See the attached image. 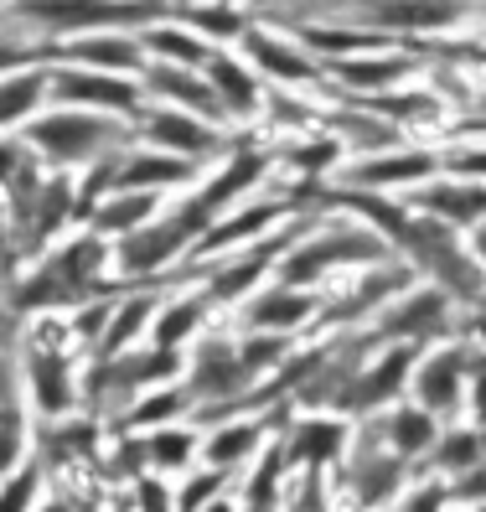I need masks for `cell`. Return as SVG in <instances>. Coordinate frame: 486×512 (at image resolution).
Wrapping results in <instances>:
<instances>
[{
	"label": "cell",
	"instance_id": "obj_1",
	"mask_svg": "<svg viewBox=\"0 0 486 512\" xmlns=\"http://www.w3.org/2000/svg\"><path fill=\"white\" fill-rule=\"evenodd\" d=\"M383 259H399L388 249L383 233L357 223L352 213H326L285 249V259L275 264V280L295 285V290H316L326 280H337V275L347 280V275H357V269H373Z\"/></svg>",
	"mask_w": 486,
	"mask_h": 512
},
{
	"label": "cell",
	"instance_id": "obj_2",
	"mask_svg": "<svg viewBox=\"0 0 486 512\" xmlns=\"http://www.w3.org/2000/svg\"><path fill=\"white\" fill-rule=\"evenodd\" d=\"M21 140L57 171H83L114 156V150H125L130 125L119 114H99V109H52V114H37Z\"/></svg>",
	"mask_w": 486,
	"mask_h": 512
},
{
	"label": "cell",
	"instance_id": "obj_3",
	"mask_svg": "<svg viewBox=\"0 0 486 512\" xmlns=\"http://www.w3.org/2000/svg\"><path fill=\"white\" fill-rule=\"evenodd\" d=\"M109 269V238L99 233H83L73 244H63L52 259H42V269L16 290V306L21 311H63V306H83L109 290L104 280Z\"/></svg>",
	"mask_w": 486,
	"mask_h": 512
},
{
	"label": "cell",
	"instance_id": "obj_4",
	"mask_svg": "<svg viewBox=\"0 0 486 512\" xmlns=\"http://www.w3.org/2000/svg\"><path fill=\"white\" fill-rule=\"evenodd\" d=\"M424 347H409V342H388V347H373L368 363L352 373V383L337 394L326 414H342L352 425H368V419L388 414L393 404L409 399V383H414V363H419Z\"/></svg>",
	"mask_w": 486,
	"mask_h": 512
},
{
	"label": "cell",
	"instance_id": "obj_5",
	"mask_svg": "<svg viewBox=\"0 0 486 512\" xmlns=\"http://www.w3.org/2000/svg\"><path fill=\"white\" fill-rule=\"evenodd\" d=\"M21 21H37L47 37H88V32H119V26H156L161 0H16Z\"/></svg>",
	"mask_w": 486,
	"mask_h": 512
},
{
	"label": "cell",
	"instance_id": "obj_6",
	"mask_svg": "<svg viewBox=\"0 0 486 512\" xmlns=\"http://www.w3.org/2000/svg\"><path fill=\"white\" fill-rule=\"evenodd\" d=\"M419 275L404 264V259H383L373 269H362V275H347V285L321 300V316H316V337H326V331H362V326H373L393 300H399Z\"/></svg>",
	"mask_w": 486,
	"mask_h": 512
},
{
	"label": "cell",
	"instance_id": "obj_7",
	"mask_svg": "<svg viewBox=\"0 0 486 512\" xmlns=\"http://www.w3.org/2000/svg\"><path fill=\"white\" fill-rule=\"evenodd\" d=\"M455 311H461V300H450L430 280H414L373 326H362V337H368L373 347H388V342L435 347V342H450L455 337Z\"/></svg>",
	"mask_w": 486,
	"mask_h": 512
},
{
	"label": "cell",
	"instance_id": "obj_8",
	"mask_svg": "<svg viewBox=\"0 0 486 512\" xmlns=\"http://www.w3.org/2000/svg\"><path fill=\"white\" fill-rule=\"evenodd\" d=\"M352 6V26L362 21V32H373L383 42H424V37H445L455 32L476 0H347Z\"/></svg>",
	"mask_w": 486,
	"mask_h": 512
},
{
	"label": "cell",
	"instance_id": "obj_9",
	"mask_svg": "<svg viewBox=\"0 0 486 512\" xmlns=\"http://www.w3.org/2000/svg\"><path fill=\"white\" fill-rule=\"evenodd\" d=\"M238 57L259 78H269L275 88H295V94H316V88L331 83L326 63L306 42H300L295 32H280V26H264V21L249 26V37L238 42Z\"/></svg>",
	"mask_w": 486,
	"mask_h": 512
},
{
	"label": "cell",
	"instance_id": "obj_10",
	"mask_svg": "<svg viewBox=\"0 0 486 512\" xmlns=\"http://www.w3.org/2000/svg\"><path fill=\"white\" fill-rule=\"evenodd\" d=\"M435 176H445L440 150H430V145H388V150H373V156H347V166L337 171V182L357 187V192L409 197L419 187H430Z\"/></svg>",
	"mask_w": 486,
	"mask_h": 512
},
{
	"label": "cell",
	"instance_id": "obj_11",
	"mask_svg": "<svg viewBox=\"0 0 486 512\" xmlns=\"http://www.w3.org/2000/svg\"><path fill=\"white\" fill-rule=\"evenodd\" d=\"M135 135L150 145V150H166V156H181V161H223L228 150L238 145L233 130L212 125L202 114H187V109H171V104H150L140 114Z\"/></svg>",
	"mask_w": 486,
	"mask_h": 512
},
{
	"label": "cell",
	"instance_id": "obj_12",
	"mask_svg": "<svg viewBox=\"0 0 486 512\" xmlns=\"http://www.w3.org/2000/svg\"><path fill=\"white\" fill-rule=\"evenodd\" d=\"M347 492L357 507H393L404 492H409V481L419 476V466H409L404 456H393V450L378 440L373 425H357L352 435V450H347Z\"/></svg>",
	"mask_w": 486,
	"mask_h": 512
},
{
	"label": "cell",
	"instance_id": "obj_13",
	"mask_svg": "<svg viewBox=\"0 0 486 512\" xmlns=\"http://www.w3.org/2000/svg\"><path fill=\"white\" fill-rule=\"evenodd\" d=\"M471 357H476V342H466V337H450V342L424 347L419 363H414L409 399L419 409H430L435 419L461 414L466 409V383H471Z\"/></svg>",
	"mask_w": 486,
	"mask_h": 512
},
{
	"label": "cell",
	"instance_id": "obj_14",
	"mask_svg": "<svg viewBox=\"0 0 486 512\" xmlns=\"http://www.w3.org/2000/svg\"><path fill=\"white\" fill-rule=\"evenodd\" d=\"M254 378L238 357V337L228 331H207V337L192 347V363H187V394L192 404L207 414V409H223V404H238L243 394H254Z\"/></svg>",
	"mask_w": 486,
	"mask_h": 512
},
{
	"label": "cell",
	"instance_id": "obj_15",
	"mask_svg": "<svg viewBox=\"0 0 486 512\" xmlns=\"http://www.w3.org/2000/svg\"><path fill=\"white\" fill-rule=\"evenodd\" d=\"M419 63H424V52H409L399 42H388V47H373V52L342 57V63H326V73H331V83H337L342 94L373 104L383 94H399V88L419 83V73H424Z\"/></svg>",
	"mask_w": 486,
	"mask_h": 512
},
{
	"label": "cell",
	"instance_id": "obj_16",
	"mask_svg": "<svg viewBox=\"0 0 486 512\" xmlns=\"http://www.w3.org/2000/svg\"><path fill=\"white\" fill-rule=\"evenodd\" d=\"M57 109H99V114H119L135 119L145 114V83L125 78V73H99V68H52V88Z\"/></svg>",
	"mask_w": 486,
	"mask_h": 512
},
{
	"label": "cell",
	"instance_id": "obj_17",
	"mask_svg": "<svg viewBox=\"0 0 486 512\" xmlns=\"http://www.w3.org/2000/svg\"><path fill=\"white\" fill-rule=\"evenodd\" d=\"M192 249H197V238L181 228L176 213H166L130 238H114V264H119V275H130V280H150V275H161V269H171L176 259H187Z\"/></svg>",
	"mask_w": 486,
	"mask_h": 512
},
{
	"label": "cell",
	"instance_id": "obj_18",
	"mask_svg": "<svg viewBox=\"0 0 486 512\" xmlns=\"http://www.w3.org/2000/svg\"><path fill=\"white\" fill-rule=\"evenodd\" d=\"M352 435H357V425L342 414H295L280 430V440L290 450V466H300V471L342 466L347 450H352Z\"/></svg>",
	"mask_w": 486,
	"mask_h": 512
},
{
	"label": "cell",
	"instance_id": "obj_19",
	"mask_svg": "<svg viewBox=\"0 0 486 512\" xmlns=\"http://www.w3.org/2000/svg\"><path fill=\"white\" fill-rule=\"evenodd\" d=\"M321 316V295L316 290H295L269 280L259 295L243 300V331H275V337H306Z\"/></svg>",
	"mask_w": 486,
	"mask_h": 512
},
{
	"label": "cell",
	"instance_id": "obj_20",
	"mask_svg": "<svg viewBox=\"0 0 486 512\" xmlns=\"http://www.w3.org/2000/svg\"><path fill=\"white\" fill-rule=\"evenodd\" d=\"M202 78L212 83V94H218V104H223V114H228V125H243V119H254L259 109H264V78L243 63L238 57V47H218L202 63Z\"/></svg>",
	"mask_w": 486,
	"mask_h": 512
},
{
	"label": "cell",
	"instance_id": "obj_21",
	"mask_svg": "<svg viewBox=\"0 0 486 512\" xmlns=\"http://www.w3.org/2000/svg\"><path fill=\"white\" fill-rule=\"evenodd\" d=\"M414 213H430L455 233H471L476 223H486V182H461V176H435L430 187H419L404 197Z\"/></svg>",
	"mask_w": 486,
	"mask_h": 512
},
{
	"label": "cell",
	"instance_id": "obj_22",
	"mask_svg": "<svg viewBox=\"0 0 486 512\" xmlns=\"http://www.w3.org/2000/svg\"><path fill=\"white\" fill-rule=\"evenodd\" d=\"M26 378H32V399L42 414H68L78 404V383H73V363L57 347V331H42V342L26 352Z\"/></svg>",
	"mask_w": 486,
	"mask_h": 512
},
{
	"label": "cell",
	"instance_id": "obj_23",
	"mask_svg": "<svg viewBox=\"0 0 486 512\" xmlns=\"http://www.w3.org/2000/svg\"><path fill=\"white\" fill-rule=\"evenodd\" d=\"M368 425L378 430V440L393 450V456H404L409 466H424V456L435 450V440L445 430V419H435L430 409H419L414 399H404V404H393L388 414L368 419Z\"/></svg>",
	"mask_w": 486,
	"mask_h": 512
},
{
	"label": "cell",
	"instance_id": "obj_24",
	"mask_svg": "<svg viewBox=\"0 0 486 512\" xmlns=\"http://www.w3.org/2000/svg\"><path fill=\"white\" fill-rule=\"evenodd\" d=\"M280 419H285V409L249 414V419H223V425H212V435H202V461L218 466V471H233L243 461H254L269 445V430H275Z\"/></svg>",
	"mask_w": 486,
	"mask_h": 512
},
{
	"label": "cell",
	"instance_id": "obj_25",
	"mask_svg": "<svg viewBox=\"0 0 486 512\" xmlns=\"http://www.w3.org/2000/svg\"><path fill=\"white\" fill-rule=\"evenodd\" d=\"M197 176L192 161L181 156H166V150H119L114 156V187L109 192H166V187H187Z\"/></svg>",
	"mask_w": 486,
	"mask_h": 512
},
{
	"label": "cell",
	"instance_id": "obj_26",
	"mask_svg": "<svg viewBox=\"0 0 486 512\" xmlns=\"http://www.w3.org/2000/svg\"><path fill=\"white\" fill-rule=\"evenodd\" d=\"M63 57H73V63H83V68H99V73H125V78H145V68H150V52L130 32L73 37V42H63Z\"/></svg>",
	"mask_w": 486,
	"mask_h": 512
},
{
	"label": "cell",
	"instance_id": "obj_27",
	"mask_svg": "<svg viewBox=\"0 0 486 512\" xmlns=\"http://www.w3.org/2000/svg\"><path fill=\"white\" fill-rule=\"evenodd\" d=\"M280 166L295 171V182H337V171L347 166V145L326 130H311L295 145H280Z\"/></svg>",
	"mask_w": 486,
	"mask_h": 512
},
{
	"label": "cell",
	"instance_id": "obj_28",
	"mask_svg": "<svg viewBox=\"0 0 486 512\" xmlns=\"http://www.w3.org/2000/svg\"><path fill=\"white\" fill-rule=\"evenodd\" d=\"M476 466H486V430H476V425H450V430H440L435 450L424 456V471L445 476V481L466 476V471H476Z\"/></svg>",
	"mask_w": 486,
	"mask_h": 512
},
{
	"label": "cell",
	"instance_id": "obj_29",
	"mask_svg": "<svg viewBox=\"0 0 486 512\" xmlns=\"http://www.w3.org/2000/svg\"><path fill=\"white\" fill-rule=\"evenodd\" d=\"M285 471H290V450L285 440L275 435L259 456H254V476L243 481V502L238 512H275L280 507V492H285Z\"/></svg>",
	"mask_w": 486,
	"mask_h": 512
},
{
	"label": "cell",
	"instance_id": "obj_30",
	"mask_svg": "<svg viewBox=\"0 0 486 512\" xmlns=\"http://www.w3.org/2000/svg\"><path fill=\"white\" fill-rule=\"evenodd\" d=\"M156 213H161V197L156 192H109V202H99L88 218H94V233L99 238H130L145 223H156Z\"/></svg>",
	"mask_w": 486,
	"mask_h": 512
},
{
	"label": "cell",
	"instance_id": "obj_31",
	"mask_svg": "<svg viewBox=\"0 0 486 512\" xmlns=\"http://www.w3.org/2000/svg\"><path fill=\"white\" fill-rule=\"evenodd\" d=\"M47 88H52V68H21L0 78V135L11 125H32Z\"/></svg>",
	"mask_w": 486,
	"mask_h": 512
},
{
	"label": "cell",
	"instance_id": "obj_32",
	"mask_svg": "<svg viewBox=\"0 0 486 512\" xmlns=\"http://www.w3.org/2000/svg\"><path fill=\"white\" fill-rule=\"evenodd\" d=\"M207 311H212V300L202 290H187V295L166 300V306L156 311V321H150V342L166 347V352H181V342L197 337V331L207 326Z\"/></svg>",
	"mask_w": 486,
	"mask_h": 512
},
{
	"label": "cell",
	"instance_id": "obj_33",
	"mask_svg": "<svg viewBox=\"0 0 486 512\" xmlns=\"http://www.w3.org/2000/svg\"><path fill=\"white\" fill-rule=\"evenodd\" d=\"M140 47L150 52V63H176V68H202L218 47H207L192 26H171V21H156L140 32Z\"/></svg>",
	"mask_w": 486,
	"mask_h": 512
},
{
	"label": "cell",
	"instance_id": "obj_34",
	"mask_svg": "<svg viewBox=\"0 0 486 512\" xmlns=\"http://www.w3.org/2000/svg\"><path fill=\"white\" fill-rule=\"evenodd\" d=\"M156 311H161V300L150 295V290H140V295H130V300H119V306H114V321L104 326V337L94 342V352H99V357H125L130 342L140 337L150 321H156Z\"/></svg>",
	"mask_w": 486,
	"mask_h": 512
},
{
	"label": "cell",
	"instance_id": "obj_35",
	"mask_svg": "<svg viewBox=\"0 0 486 512\" xmlns=\"http://www.w3.org/2000/svg\"><path fill=\"white\" fill-rule=\"evenodd\" d=\"M187 26L207 47H238L243 37H249L254 16L243 11V6H233V0H212V6H192L187 11Z\"/></svg>",
	"mask_w": 486,
	"mask_h": 512
},
{
	"label": "cell",
	"instance_id": "obj_36",
	"mask_svg": "<svg viewBox=\"0 0 486 512\" xmlns=\"http://www.w3.org/2000/svg\"><path fill=\"white\" fill-rule=\"evenodd\" d=\"M368 109H373V114H383L393 130H409V125H430V119H440L445 99L435 94V88H424V83H409V88H399V94L373 99Z\"/></svg>",
	"mask_w": 486,
	"mask_h": 512
},
{
	"label": "cell",
	"instance_id": "obj_37",
	"mask_svg": "<svg viewBox=\"0 0 486 512\" xmlns=\"http://www.w3.org/2000/svg\"><path fill=\"white\" fill-rule=\"evenodd\" d=\"M295 347H300V337H275V331H243L238 337V357H243V368H249L254 383L275 378L290 363Z\"/></svg>",
	"mask_w": 486,
	"mask_h": 512
},
{
	"label": "cell",
	"instance_id": "obj_38",
	"mask_svg": "<svg viewBox=\"0 0 486 512\" xmlns=\"http://www.w3.org/2000/svg\"><path fill=\"white\" fill-rule=\"evenodd\" d=\"M192 456H202V435L197 430L161 425V430H150V440H145V466H156V471H181V466H192Z\"/></svg>",
	"mask_w": 486,
	"mask_h": 512
},
{
	"label": "cell",
	"instance_id": "obj_39",
	"mask_svg": "<svg viewBox=\"0 0 486 512\" xmlns=\"http://www.w3.org/2000/svg\"><path fill=\"white\" fill-rule=\"evenodd\" d=\"M187 409H197L192 404V394H187V383L181 388H156V394H145L140 404H130V414H125V425L130 430H161V425H171L176 414H187Z\"/></svg>",
	"mask_w": 486,
	"mask_h": 512
},
{
	"label": "cell",
	"instance_id": "obj_40",
	"mask_svg": "<svg viewBox=\"0 0 486 512\" xmlns=\"http://www.w3.org/2000/svg\"><path fill=\"white\" fill-rule=\"evenodd\" d=\"M228 476H233V471H218V466L197 471L187 487L176 492V512H207L212 502H223V497H228Z\"/></svg>",
	"mask_w": 486,
	"mask_h": 512
},
{
	"label": "cell",
	"instance_id": "obj_41",
	"mask_svg": "<svg viewBox=\"0 0 486 512\" xmlns=\"http://www.w3.org/2000/svg\"><path fill=\"white\" fill-rule=\"evenodd\" d=\"M455 497H450V481L445 476H414L409 481V492L393 502L399 512H445Z\"/></svg>",
	"mask_w": 486,
	"mask_h": 512
},
{
	"label": "cell",
	"instance_id": "obj_42",
	"mask_svg": "<svg viewBox=\"0 0 486 512\" xmlns=\"http://www.w3.org/2000/svg\"><path fill=\"white\" fill-rule=\"evenodd\" d=\"M445 176H461V182H486V140H466V145H445L440 150Z\"/></svg>",
	"mask_w": 486,
	"mask_h": 512
},
{
	"label": "cell",
	"instance_id": "obj_43",
	"mask_svg": "<svg viewBox=\"0 0 486 512\" xmlns=\"http://www.w3.org/2000/svg\"><path fill=\"white\" fill-rule=\"evenodd\" d=\"M37 492H42V471H37V466L16 471V476L6 481V492H0V512H26V507L37 502Z\"/></svg>",
	"mask_w": 486,
	"mask_h": 512
},
{
	"label": "cell",
	"instance_id": "obj_44",
	"mask_svg": "<svg viewBox=\"0 0 486 512\" xmlns=\"http://www.w3.org/2000/svg\"><path fill=\"white\" fill-rule=\"evenodd\" d=\"M21 450H26V425H21V414H16V409H0V476L16 471Z\"/></svg>",
	"mask_w": 486,
	"mask_h": 512
},
{
	"label": "cell",
	"instance_id": "obj_45",
	"mask_svg": "<svg viewBox=\"0 0 486 512\" xmlns=\"http://www.w3.org/2000/svg\"><path fill=\"white\" fill-rule=\"evenodd\" d=\"M466 414H471V425L486 430V347H476L471 357V383H466Z\"/></svg>",
	"mask_w": 486,
	"mask_h": 512
},
{
	"label": "cell",
	"instance_id": "obj_46",
	"mask_svg": "<svg viewBox=\"0 0 486 512\" xmlns=\"http://www.w3.org/2000/svg\"><path fill=\"white\" fill-rule=\"evenodd\" d=\"M26 166H32V150H26V140L0 135V187H11Z\"/></svg>",
	"mask_w": 486,
	"mask_h": 512
},
{
	"label": "cell",
	"instance_id": "obj_47",
	"mask_svg": "<svg viewBox=\"0 0 486 512\" xmlns=\"http://www.w3.org/2000/svg\"><path fill=\"white\" fill-rule=\"evenodd\" d=\"M88 440H94V430H88V425L47 430V450H57V456H78V450H88Z\"/></svg>",
	"mask_w": 486,
	"mask_h": 512
},
{
	"label": "cell",
	"instance_id": "obj_48",
	"mask_svg": "<svg viewBox=\"0 0 486 512\" xmlns=\"http://www.w3.org/2000/svg\"><path fill=\"white\" fill-rule=\"evenodd\" d=\"M140 512H176V497L161 487V481H140Z\"/></svg>",
	"mask_w": 486,
	"mask_h": 512
},
{
	"label": "cell",
	"instance_id": "obj_49",
	"mask_svg": "<svg viewBox=\"0 0 486 512\" xmlns=\"http://www.w3.org/2000/svg\"><path fill=\"white\" fill-rule=\"evenodd\" d=\"M316 6H321V0H259V11H269V16H285V21H306Z\"/></svg>",
	"mask_w": 486,
	"mask_h": 512
},
{
	"label": "cell",
	"instance_id": "obj_50",
	"mask_svg": "<svg viewBox=\"0 0 486 512\" xmlns=\"http://www.w3.org/2000/svg\"><path fill=\"white\" fill-rule=\"evenodd\" d=\"M26 57H32L26 47H16V42H0V73H6V68H26Z\"/></svg>",
	"mask_w": 486,
	"mask_h": 512
},
{
	"label": "cell",
	"instance_id": "obj_51",
	"mask_svg": "<svg viewBox=\"0 0 486 512\" xmlns=\"http://www.w3.org/2000/svg\"><path fill=\"white\" fill-rule=\"evenodd\" d=\"M466 244H471V254H476V264L486 269V223H476V228L466 233Z\"/></svg>",
	"mask_w": 486,
	"mask_h": 512
},
{
	"label": "cell",
	"instance_id": "obj_52",
	"mask_svg": "<svg viewBox=\"0 0 486 512\" xmlns=\"http://www.w3.org/2000/svg\"><path fill=\"white\" fill-rule=\"evenodd\" d=\"M207 512H238V507H233V502H228V497H223V502H212V507H207Z\"/></svg>",
	"mask_w": 486,
	"mask_h": 512
},
{
	"label": "cell",
	"instance_id": "obj_53",
	"mask_svg": "<svg viewBox=\"0 0 486 512\" xmlns=\"http://www.w3.org/2000/svg\"><path fill=\"white\" fill-rule=\"evenodd\" d=\"M176 6H181V11H192V6H212V0H176Z\"/></svg>",
	"mask_w": 486,
	"mask_h": 512
},
{
	"label": "cell",
	"instance_id": "obj_54",
	"mask_svg": "<svg viewBox=\"0 0 486 512\" xmlns=\"http://www.w3.org/2000/svg\"><path fill=\"white\" fill-rule=\"evenodd\" d=\"M42 512H73V507H68V502H47Z\"/></svg>",
	"mask_w": 486,
	"mask_h": 512
},
{
	"label": "cell",
	"instance_id": "obj_55",
	"mask_svg": "<svg viewBox=\"0 0 486 512\" xmlns=\"http://www.w3.org/2000/svg\"><path fill=\"white\" fill-rule=\"evenodd\" d=\"M466 512H486V502H476V507H466Z\"/></svg>",
	"mask_w": 486,
	"mask_h": 512
}]
</instances>
